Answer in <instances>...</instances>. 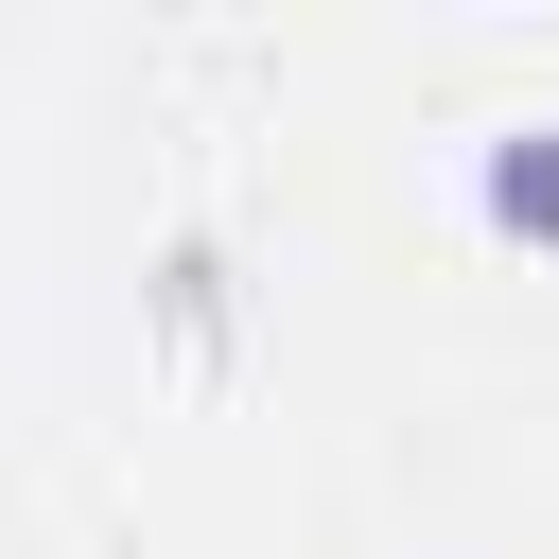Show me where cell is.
Masks as SVG:
<instances>
[{
  "instance_id": "cell-1",
  "label": "cell",
  "mask_w": 559,
  "mask_h": 559,
  "mask_svg": "<svg viewBox=\"0 0 559 559\" xmlns=\"http://www.w3.org/2000/svg\"><path fill=\"white\" fill-rule=\"evenodd\" d=\"M489 227L507 245H559V122H507L489 140Z\"/></svg>"
}]
</instances>
